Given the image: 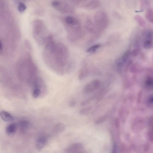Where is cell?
<instances>
[{
  "label": "cell",
  "mask_w": 153,
  "mask_h": 153,
  "mask_svg": "<svg viewBox=\"0 0 153 153\" xmlns=\"http://www.w3.org/2000/svg\"><path fill=\"white\" fill-rule=\"evenodd\" d=\"M42 56L46 65L56 73L63 74L69 68L68 49L52 36L43 46Z\"/></svg>",
  "instance_id": "6da1fadb"
},
{
  "label": "cell",
  "mask_w": 153,
  "mask_h": 153,
  "mask_svg": "<svg viewBox=\"0 0 153 153\" xmlns=\"http://www.w3.org/2000/svg\"><path fill=\"white\" fill-rule=\"evenodd\" d=\"M16 72L18 79L33 88L44 83L29 52L24 53L19 57L16 64Z\"/></svg>",
  "instance_id": "7a4b0ae2"
},
{
  "label": "cell",
  "mask_w": 153,
  "mask_h": 153,
  "mask_svg": "<svg viewBox=\"0 0 153 153\" xmlns=\"http://www.w3.org/2000/svg\"><path fill=\"white\" fill-rule=\"evenodd\" d=\"M94 20L96 34L98 37L108 26L109 23V18L105 11L99 10L95 14Z\"/></svg>",
  "instance_id": "3957f363"
},
{
  "label": "cell",
  "mask_w": 153,
  "mask_h": 153,
  "mask_svg": "<svg viewBox=\"0 0 153 153\" xmlns=\"http://www.w3.org/2000/svg\"><path fill=\"white\" fill-rule=\"evenodd\" d=\"M100 85L101 82L99 80H93L85 86L84 88V91L86 93H91L98 88Z\"/></svg>",
  "instance_id": "277c9868"
},
{
  "label": "cell",
  "mask_w": 153,
  "mask_h": 153,
  "mask_svg": "<svg viewBox=\"0 0 153 153\" xmlns=\"http://www.w3.org/2000/svg\"><path fill=\"white\" fill-rule=\"evenodd\" d=\"M100 4V0H89L83 4V7L87 9L93 10L98 8Z\"/></svg>",
  "instance_id": "5b68a950"
},
{
  "label": "cell",
  "mask_w": 153,
  "mask_h": 153,
  "mask_svg": "<svg viewBox=\"0 0 153 153\" xmlns=\"http://www.w3.org/2000/svg\"><path fill=\"white\" fill-rule=\"evenodd\" d=\"M48 142V139L46 137L41 136L39 137L36 139L35 146L36 149L38 150H40L45 146Z\"/></svg>",
  "instance_id": "8992f818"
},
{
  "label": "cell",
  "mask_w": 153,
  "mask_h": 153,
  "mask_svg": "<svg viewBox=\"0 0 153 153\" xmlns=\"http://www.w3.org/2000/svg\"><path fill=\"white\" fill-rule=\"evenodd\" d=\"M83 148V144L79 143H75L72 144L66 149V152L67 153L80 152Z\"/></svg>",
  "instance_id": "52a82bcc"
},
{
  "label": "cell",
  "mask_w": 153,
  "mask_h": 153,
  "mask_svg": "<svg viewBox=\"0 0 153 153\" xmlns=\"http://www.w3.org/2000/svg\"><path fill=\"white\" fill-rule=\"evenodd\" d=\"M0 116L2 119L5 121H11L14 120V117L13 116L4 111H2L1 112Z\"/></svg>",
  "instance_id": "ba28073f"
},
{
  "label": "cell",
  "mask_w": 153,
  "mask_h": 153,
  "mask_svg": "<svg viewBox=\"0 0 153 153\" xmlns=\"http://www.w3.org/2000/svg\"><path fill=\"white\" fill-rule=\"evenodd\" d=\"M89 71L86 66H83L80 69L79 74V78L81 80L84 79L88 76Z\"/></svg>",
  "instance_id": "9c48e42d"
},
{
  "label": "cell",
  "mask_w": 153,
  "mask_h": 153,
  "mask_svg": "<svg viewBox=\"0 0 153 153\" xmlns=\"http://www.w3.org/2000/svg\"><path fill=\"white\" fill-rule=\"evenodd\" d=\"M17 127V125L15 123H11L8 125L6 129L7 134L9 135L13 134L16 130Z\"/></svg>",
  "instance_id": "30bf717a"
},
{
  "label": "cell",
  "mask_w": 153,
  "mask_h": 153,
  "mask_svg": "<svg viewBox=\"0 0 153 153\" xmlns=\"http://www.w3.org/2000/svg\"><path fill=\"white\" fill-rule=\"evenodd\" d=\"M101 46L100 44H96L94 45L89 48L87 50V53L90 54H92L96 52Z\"/></svg>",
  "instance_id": "8fae6325"
},
{
  "label": "cell",
  "mask_w": 153,
  "mask_h": 153,
  "mask_svg": "<svg viewBox=\"0 0 153 153\" xmlns=\"http://www.w3.org/2000/svg\"><path fill=\"white\" fill-rule=\"evenodd\" d=\"M18 125L22 131H25L29 126V123L27 120H22L19 122Z\"/></svg>",
  "instance_id": "7c38bea8"
},
{
  "label": "cell",
  "mask_w": 153,
  "mask_h": 153,
  "mask_svg": "<svg viewBox=\"0 0 153 153\" xmlns=\"http://www.w3.org/2000/svg\"><path fill=\"white\" fill-rule=\"evenodd\" d=\"M91 109V106L82 108L79 110V113L83 115H88L90 113Z\"/></svg>",
  "instance_id": "4fadbf2b"
},
{
  "label": "cell",
  "mask_w": 153,
  "mask_h": 153,
  "mask_svg": "<svg viewBox=\"0 0 153 153\" xmlns=\"http://www.w3.org/2000/svg\"><path fill=\"white\" fill-rule=\"evenodd\" d=\"M107 117L106 115H104L99 117L95 121V123L99 124L103 123L106 120Z\"/></svg>",
  "instance_id": "5bb4252c"
},
{
  "label": "cell",
  "mask_w": 153,
  "mask_h": 153,
  "mask_svg": "<svg viewBox=\"0 0 153 153\" xmlns=\"http://www.w3.org/2000/svg\"><path fill=\"white\" fill-rule=\"evenodd\" d=\"M41 89H35L33 90L32 96L34 98H37L40 95L41 93Z\"/></svg>",
  "instance_id": "9a60e30c"
},
{
  "label": "cell",
  "mask_w": 153,
  "mask_h": 153,
  "mask_svg": "<svg viewBox=\"0 0 153 153\" xmlns=\"http://www.w3.org/2000/svg\"><path fill=\"white\" fill-rule=\"evenodd\" d=\"M26 8V5L23 3H19L18 7L19 11L21 13H23L25 10Z\"/></svg>",
  "instance_id": "2e32d148"
},
{
  "label": "cell",
  "mask_w": 153,
  "mask_h": 153,
  "mask_svg": "<svg viewBox=\"0 0 153 153\" xmlns=\"http://www.w3.org/2000/svg\"><path fill=\"white\" fill-rule=\"evenodd\" d=\"M88 0H70L71 2L74 5H78L86 2Z\"/></svg>",
  "instance_id": "e0dca14e"
},
{
  "label": "cell",
  "mask_w": 153,
  "mask_h": 153,
  "mask_svg": "<svg viewBox=\"0 0 153 153\" xmlns=\"http://www.w3.org/2000/svg\"><path fill=\"white\" fill-rule=\"evenodd\" d=\"M65 126L62 123H59L56 126V130L59 132H62L65 130Z\"/></svg>",
  "instance_id": "ac0fdd59"
},
{
  "label": "cell",
  "mask_w": 153,
  "mask_h": 153,
  "mask_svg": "<svg viewBox=\"0 0 153 153\" xmlns=\"http://www.w3.org/2000/svg\"><path fill=\"white\" fill-rule=\"evenodd\" d=\"M94 97H91L88 99L85 100L81 102L80 105L82 106L86 105L88 104L91 101L93 100Z\"/></svg>",
  "instance_id": "d6986e66"
},
{
  "label": "cell",
  "mask_w": 153,
  "mask_h": 153,
  "mask_svg": "<svg viewBox=\"0 0 153 153\" xmlns=\"http://www.w3.org/2000/svg\"><path fill=\"white\" fill-rule=\"evenodd\" d=\"M105 90L103 89L102 90L100 93H99V95H98L97 97V100L99 101L101 100L103 96H104V94H105Z\"/></svg>",
  "instance_id": "ffe728a7"
},
{
  "label": "cell",
  "mask_w": 153,
  "mask_h": 153,
  "mask_svg": "<svg viewBox=\"0 0 153 153\" xmlns=\"http://www.w3.org/2000/svg\"><path fill=\"white\" fill-rule=\"evenodd\" d=\"M147 15L149 19L153 22V11H149Z\"/></svg>",
  "instance_id": "44dd1931"
},
{
  "label": "cell",
  "mask_w": 153,
  "mask_h": 153,
  "mask_svg": "<svg viewBox=\"0 0 153 153\" xmlns=\"http://www.w3.org/2000/svg\"><path fill=\"white\" fill-rule=\"evenodd\" d=\"M52 6L54 7H59L61 4V3L57 0L53 1L52 2Z\"/></svg>",
  "instance_id": "7402d4cb"
},
{
  "label": "cell",
  "mask_w": 153,
  "mask_h": 153,
  "mask_svg": "<svg viewBox=\"0 0 153 153\" xmlns=\"http://www.w3.org/2000/svg\"><path fill=\"white\" fill-rule=\"evenodd\" d=\"M147 102L149 104L153 105V95L149 97L147 100Z\"/></svg>",
  "instance_id": "603a6c76"
},
{
  "label": "cell",
  "mask_w": 153,
  "mask_h": 153,
  "mask_svg": "<svg viewBox=\"0 0 153 153\" xmlns=\"http://www.w3.org/2000/svg\"><path fill=\"white\" fill-rule=\"evenodd\" d=\"M115 125L116 128H118L120 126V121L118 118H116L115 120Z\"/></svg>",
  "instance_id": "cb8c5ba5"
},
{
  "label": "cell",
  "mask_w": 153,
  "mask_h": 153,
  "mask_svg": "<svg viewBox=\"0 0 153 153\" xmlns=\"http://www.w3.org/2000/svg\"><path fill=\"white\" fill-rule=\"evenodd\" d=\"M76 104V102L75 101H72L69 103V105L71 107H74Z\"/></svg>",
  "instance_id": "d4e9b609"
},
{
  "label": "cell",
  "mask_w": 153,
  "mask_h": 153,
  "mask_svg": "<svg viewBox=\"0 0 153 153\" xmlns=\"http://www.w3.org/2000/svg\"><path fill=\"white\" fill-rule=\"evenodd\" d=\"M152 126H153V122H152Z\"/></svg>",
  "instance_id": "484cf974"
}]
</instances>
